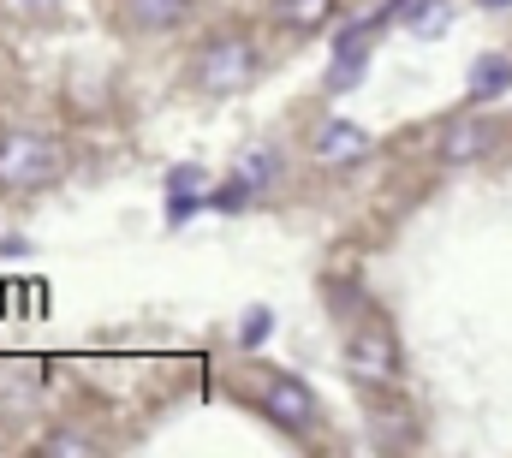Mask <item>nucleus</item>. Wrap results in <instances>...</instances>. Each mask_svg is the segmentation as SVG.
I'll return each mask as SVG.
<instances>
[{"label":"nucleus","mask_w":512,"mask_h":458,"mask_svg":"<svg viewBox=\"0 0 512 458\" xmlns=\"http://www.w3.org/2000/svg\"><path fill=\"white\" fill-rule=\"evenodd\" d=\"M251 78H256V42L245 30H215V36L197 48V60H191V84H197L209 102H227V96L251 90Z\"/></svg>","instance_id":"nucleus-1"},{"label":"nucleus","mask_w":512,"mask_h":458,"mask_svg":"<svg viewBox=\"0 0 512 458\" xmlns=\"http://www.w3.org/2000/svg\"><path fill=\"white\" fill-rule=\"evenodd\" d=\"M346 375L364 387V393H399V375H405V357H399V340L382 316L358 322L346 334Z\"/></svg>","instance_id":"nucleus-2"},{"label":"nucleus","mask_w":512,"mask_h":458,"mask_svg":"<svg viewBox=\"0 0 512 458\" xmlns=\"http://www.w3.org/2000/svg\"><path fill=\"white\" fill-rule=\"evenodd\" d=\"M60 167H66V155L48 131L24 125V131L0 137V191H42L60 179Z\"/></svg>","instance_id":"nucleus-3"},{"label":"nucleus","mask_w":512,"mask_h":458,"mask_svg":"<svg viewBox=\"0 0 512 458\" xmlns=\"http://www.w3.org/2000/svg\"><path fill=\"white\" fill-rule=\"evenodd\" d=\"M251 393H256V411L280 429V435H292V441H310L316 435V393L298 381V375H280V369H262L251 381Z\"/></svg>","instance_id":"nucleus-4"},{"label":"nucleus","mask_w":512,"mask_h":458,"mask_svg":"<svg viewBox=\"0 0 512 458\" xmlns=\"http://www.w3.org/2000/svg\"><path fill=\"white\" fill-rule=\"evenodd\" d=\"M495 119L483 114H453L441 131H435V161L441 167H471V161H483L489 149H495Z\"/></svg>","instance_id":"nucleus-5"},{"label":"nucleus","mask_w":512,"mask_h":458,"mask_svg":"<svg viewBox=\"0 0 512 458\" xmlns=\"http://www.w3.org/2000/svg\"><path fill=\"white\" fill-rule=\"evenodd\" d=\"M310 155H316V167H358L364 155H370V131L364 125H352V119H328L322 131H316V143H310Z\"/></svg>","instance_id":"nucleus-6"},{"label":"nucleus","mask_w":512,"mask_h":458,"mask_svg":"<svg viewBox=\"0 0 512 458\" xmlns=\"http://www.w3.org/2000/svg\"><path fill=\"white\" fill-rule=\"evenodd\" d=\"M370 441L382 453H411L417 447V417L393 393H370Z\"/></svg>","instance_id":"nucleus-7"},{"label":"nucleus","mask_w":512,"mask_h":458,"mask_svg":"<svg viewBox=\"0 0 512 458\" xmlns=\"http://www.w3.org/2000/svg\"><path fill=\"white\" fill-rule=\"evenodd\" d=\"M120 12H126L131 30H143V36H167V30H179V24L197 12V0H120Z\"/></svg>","instance_id":"nucleus-8"},{"label":"nucleus","mask_w":512,"mask_h":458,"mask_svg":"<svg viewBox=\"0 0 512 458\" xmlns=\"http://www.w3.org/2000/svg\"><path fill=\"white\" fill-rule=\"evenodd\" d=\"M268 18L292 36H316L340 18V0H268Z\"/></svg>","instance_id":"nucleus-9"},{"label":"nucleus","mask_w":512,"mask_h":458,"mask_svg":"<svg viewBox=\"0 0 512 458\" xmlns=\"http://www.w3.org/2000/svg\"><path fill=\"white\" fill-rule=\"evenodd\" d=\"M364 66H370V24L358 18V24L340 36V48H334V66H328V90L340 96L346 84H358V78H364Z\"/></svg>","instance_id":"nucleus-10"},{"label":"nucleus","mask_w":512,"mask_h":458,"mask_svg":"<svg viewBox=\"0 0 512 458\" xmlns=\"http://www.w3.org/2000/svg\"><path fill=\"white\" fill-rule=\"evenodd\" d=\"M387 18H399L411 36H441L453 24V0H393Z\"/></svg>","instance_id":"nucleus-11"},{"label":"nucleus","mask_w":512,"mask_h":458,"mask_svg":"<svg viewBox=\"0 0 512 458\" xmlns=\"http://www.w3.org/2000/svg\"><path fill=\"white\" fill-rule=\"evenodd\" d=\"M512 90V54H483L477 66H471V102H495V96H507Z\"/></svg>","instance_id":"nucleus-12"},{"label":"nucleus","mask_w":512,"mask_h":458,"mask_svg":"<svg viewBox=\"0 0 512 458\" xmlns=\"http://www.w3.org/2000/svg\"><path fill=\"white\" fill-rule=\"evenodd\" d=\"M36 453H42V458H96V453H102V441H90V435L66 429V435H42V441H36Z\"/></svg>","instance_id":"nucleus-13"},{"label":"nucleus","mask_w":512,"mask_h":458,"mask_svg":"<svg viewBox=\"0 0 512 458\" xmlns=\"http://www.w3.org/2000/svg\"><path fill=\"white\" fill-rule=\"evenodd\" d=\"M274 173H280V161H274V149H256V155H245L239 161V191H268L274 185Z\"/></svg>","instance_id":"nucleus-14"},{"label":"nucleus","mask_w":512,"mask_h":458,"mask_svg":"<svg viewBox=\"0 0 512 458\" xmlns=\"http://www.w3.org/2000/svg\"><path fill=\"white\" fill-rule=\"evenodd\" d=\"M268 328H274V310H268V304L245 310V322H239V345H262L268 340Z\"/></svg>","instance_id":"nucleus-15"},{"label":"nucleus","mask_w":512,"mask_h":458,"mask_svg":"<svg viewBox=\"0 0 512 458\" xmlns=\"http://www.w3.org/2000/svg\"><path fill=\"white\" fill-rule=\"evenodd\" d=\"M0 6H6L12 18H48V12H54L60 0H0Z\"/></svg>","instance_id":"nucleus-16"},{"label":"nucleus","mask_w":512,"mask_h":458,"mask_svg":"<svg viewBox=\"0 0 512 458\" xmlns=\"http://www.w3.org/2000/svg\"><path fill=\"white\" fill-rule=\"evenodd\" d=\"M483 6H512V0H483Z\"/></svg>","instance_id":"nucleus-17"}]
</instances>
